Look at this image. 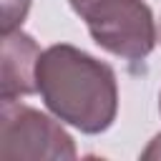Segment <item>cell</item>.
Wrapping results in <instances>:
<instances>
[{"label":"cell","instance_id":"9c48e42d","mask_svg":"<svg viewBox=\"0 0 161 161\" xmlns=\"http://www.w3.org/2000/svg\"><path fill=\"white\" fill-rule=\"evenodd\" d=\"M158 40H161V25H158Z\"/></svg>","mask_w":161,"mask_h":161},{"label":"cell","instance_id":"277c9868","mask_svg":"<svg viewBox=\"0 0 161 161\" xmlns=\"http://www.w3.org/2000/svg\"><path fill=\"white\" fill-rule=\"evenodd\" d=\"M40 45L23 28L3 35L0 60V101H18L20 96L38 93V60Z\"/></svg>","mask_w":161,"mask_h":161},{"label":"cell","instance_id":"7a4b0ae2","mask_svg":"<svg viewBox=\"0 0 161 161\" xmlns=\"http://www.w3.org/2000/svg\"><path fill=\"white\" fill-rule=\"evenodd\" d=\"M63 123V121H60ZM58 123L55 116H48L33 106L18 101L0 103V156L3 158H75L73 136Z\"/></svg>","mask_w":161,"mask_h":161},{"label":"cell","instance_id":"52a82bcc","mask_svg":"<svg viewBox=\"0 0 161 161\" xmlns=\"http://www.w3.org/2000/svg\"><path fill=\"white\" fill-rule=\"evenodd\" d=\"M68 3H70L73 13L83 18V15H86L91 8H96V5H101V3H106V0H68Z\"/></svg>","mask_w":161,"mask_h":161},{"label":"cell","instance_id":"ba28073f","mask_svg":"<svg viewBox=\"0 0 161 161\" xmlns=\"http://www.w3.org/2000/svg\"><path fill=\"white\" fill-rule=\"evenodd\" d=\"M158 111H161V96H158Z\"/></svg>","mask_w":161,"mask_h":161},{"label":"cell","instance_id":"6da1fadb","mask_svg":"<svg viewBox=\"0 0 161 161\" xmlns=\"http://www.w3.org/2000/svg\"><path fill=\"white\" fill-rule=\"evenodd\" d=\"M35 78L45 108L58 121L88 136L113 126L118 113V80L108 63L70 43H55L40 53Z\"/></svg>","mask_w":161,"mask_h":161},{"label":"cell","instance_id":"5b68a950","mask_svg":"<svg viewBox=\"0 0 161 161\" xmlns=\"http://www.w3.org/2000/svg\"><path fill=\"white\" fill-rule=\"evenodd\" d=\"M28 10L30 0H3V35L18 30L28 18Z\"/></svg>","mask_w":161,"mask_h":161},{"label":"cell","instance_id":"3957f363","mask_svg":"<svg viewBox=\"0 0 161 161\" xmlns=\"http://www.w3.org/2000/svg\"><path fill=\"white\" fill-rule=\"evenodd\" d=\"M83 20L98 48L128 63L148 58L158 40L153 13L143 0H106L91 8Z\"/></svg>","mask_w":161,"mask_h":161},{"label":"cell","instance_id":"8992f818","mask_svg":"<svg viewBox=\"0 0 161 161\" xmlns=\"http://www.w3.org/2000/svg\"><path fill=\"white\" fill-rule=\"evenodd\" d=\"M141 158H161V133L151 138V143L141 151Z\"/></svg>","mask_w":161,"mask_h":161}]
</instances>
